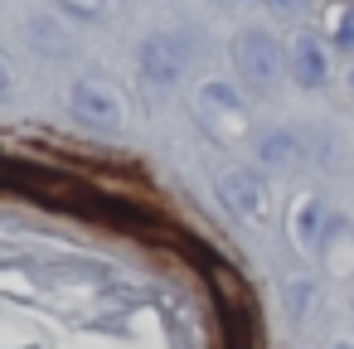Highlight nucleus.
I'll return each instance as SVG.
<instances>
[{
	"mask_svg": "<svg viewBox=\"0 0 354 349\" xmlns=\"http://www.w3.org/2000/svg\"><path fill=\"white\" fill-rule=\"evenodd\" d=\"M330 349H354V339H335V344H330Z\"/></svg>",
	"mask_w": 354,
	"mask_h": 349,
	"instance_id": "ddd939ff",
	"label": "nucleus"
},
{
	"mask_svg": "<svg viewBox=\"0 0 354 349\" xmlns=\"http://www.w3.org/2000/svg\"><path fill=\"white\" fill-rule=\"evenodd\" d=\"M194 107H199V122L214 131V136H238L243 131V122H248V107H243V93L228 83V78H209L204 88H199V97H194Z\"/></svg>",
	"mask_w": 354,
	"mask_h": 349,
	"instance_id": "f03ea898",
	"label": "nucleus"
},
{
	"mask_svg": "<svg viewBox=\"0 0 354 349\" xmlns=\"http://www.w3.org/2000/svg\"><path fill=\"white\" fill-rule=\"evenodd\" d=\"M320 233H325V209H320V199H301V204H296V243H301V247H320Z\"/></svg>",
	"mask_w": 354,
	"mask_h": 349,
	"instance_id": "6e6552de",
	"label": "nucleus"
},
{
	"mask_svg": "<svg viewBox=\"0 0 354 349\" xmlns=\"http://www.w3.org/2000/svg\"><path fill=\"white\" fill-rule=\"evenodd\" d=\"M214 189H218V199H223L243 223H267V185L257 180V170L228 165V170L214 175Z\"/></svg>",
	"mask_w": 354,
	"mask_h": 349,
	"instance_id": "7ed1b4c3",
	"label": "nucleus"
},
{
	"mask_svg": "<svg viewBox=\"0 0 354 349\" xmlns=\"http://www.w3.org/2000/svg\"><path fill=\"white\" fill-rule=\"evenodd\" d=\"M68 10L83 15V20H97V15L107 10V0H68Z\"/></svg>",
	"mask_w": 354,
	"mask_h": 349,
	"instance_id": "9d476101",
	"label": "nucleus"
},
{
	"mask_svg": "<svg viewBox=\"0 0 354 349\" xmlns=\"http://www.w3.org/2000/svg\"><path fill=\"white\" fill-rule=\"evenodd\" d=\"M286 68H291V78H296L301 88H310V93L330 83V59H325L320 39L306 35V30H296V35L286 39Z\"/></svg>",
	"mask_w": 354,
	"mask_h": 349,
	"instance_id": "423d86ee",
	"label": "nucleus"
},
{
	"mask_svg": "<svg viewBox=\"0 0 354 349\" xmlns=\"http://www.w3.org/2000/svg\"><path fill=\"white\" fill-rule=\"evenodd\" d=\"M335 39H339V49H354V10H344L335 20Z\"/></svg>",
	"mask_w": 354,
	"mask_h": 349,
	"instance_id": "1a4fd4ad",
	"label": "nucleus"
},
{
	"mask_svg": "<svg viewBox=\"0 0 354 349\" xmlns=\"http://www.w3.org/2000/svg\"><path fill=\"white\" fill-rule=\"evenodd\" d=\"M267 6H272L277 15H301V10H306V0H267Z\"/></svg>",
	"mask_w": 354,
	"mask_h": 349,
	"instance_id": "f8f14e48",
	"label": "nucleus"
},
{
	"mask_svg": "<svg viewBox=\"0 0 354 349\" xmlns=\"http://www.w3.org/2000/svg\"><path fill=\"white\" fill-rule=\"evenodd\" d=\"M281 64H286V54H281V44H277L267 30L248 25V30L238 35V73H243L252 88H272L277 73H281Z\"/></svg>",
	"mask_w": 354,
	"mask_h": 349,
	"instance_id": "20e7f679",
	"label": "nucleus"
},
{
	"mask_svg": "<svg viewBox=\"0 0 354 349\" xmlns=\"http://www.w3.org/2000/svg\"><path fill=\"white\" fill-rule=\"evenodd\" d=\"M15 93V68H10V59L6 54H0V102H6Z\"/></svg>",
	"mask_w": 354,
	"mask_h": 349,
	"instance_id": "9b49d317",
	"label": "nucleus"
},
{
	"mask_svg": "<svg viewBox=\"0 0 354 349\" xmlns=\"http://www.w3.org/2000/svg\"><path fill=\"white\" fill-rule=\"evenodd\" d=\"M68 107L78 112V117H88V122H97V126H117L122 122V93L117 88H107L102 78H78L73 88H68Z\"/></svg>",
	"mask_w": 354,
	"mask_h": 349,
	"instance_id": "39448f33",
	"label": "nucleus"
},
{
	"mask_svg": "<svg viewBox=\"0 0 354 349\" xmlns=\"http://www.w3.org/2000/svg\"><path fill=\"white\" fill-rule=\"evenodd\" d=\"M136 59H141V73L156 88H175L185 78L189 59H194V44H189V35H146Z\"/></svg>",
	"mask_w": 354,
	"mask_h": 349,
	"instance_id": "f257e3e1",
	"label": "nucleus"
},
{
	"mask_svg": "<svg viewBox=\"0 0 354 349\" xmlns=\"http://www.w3.org/2000/svg\"><path fill=\"white\" fill-rule=\"evenodd\" d=\"M301 141L291 136V131H267L262 136V146H257V160L272 170V175H291L296 165H301Z\"/></svg>",
	"mask_w": 354,
	"mask_h": 349,
	"instance_id": "0eeeda50",
	"label": "nucleus"
}]
</instances>
